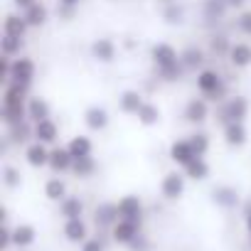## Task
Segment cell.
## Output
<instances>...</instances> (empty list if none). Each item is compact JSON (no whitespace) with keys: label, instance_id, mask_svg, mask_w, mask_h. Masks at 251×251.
<instances>
[{"label":"cell","instance_id":"6da1fadb","mask_svg":"<svg viewBox=\"0 0 251 251\" xmlns=\"http://www.w3.org/2000/svg\"><path fill=\"white\" fill-rule=\"evenodd\" d=\"M141 222H133V219H118L116 224H113V229H111V239L116 241V244H121V246H128L138 234H141Z\"/></svg>","mask_w":251,"mask_h":251},{"label":"cell","instance_id":"7a4b0ae2","mask_svg":"<svg viewBox=\"0 0 251 251\" xmlns=\"http://www.w3.org/2000/svg\"><path fill=\"white\" fill-rule=\"evenodd\" d=\"M197 89L204 99H222L224 96V84L217 76V72H212V69H207L197 76Z\"/></svg>","mask_w":251,"mask_h":251},{"label":"cell","instance_id":"3957f363","mask_svg":"<svg viewBox=\"0 0 251 251\" xmlns=\"http://www.w3.org/2000/svg\"><path fill=\"white\" fill-rule=\"evenodd\" d=\"M118 214H121V219H133V222L143 224V202H141V197H136V195L121 197L118 200Z\"/></svg>","mask_w":251,"mask_h":251},{"label":"cell","instance_id":"277c9868","mask_svg":"<svg viewBox=\"0 0 251 251\" xmlns=\"http://www.w3.org/2000/svg\"><path fill=\"white\" fill-rule=\"evenodd\" d=\"M62 231H64V239H67V241L79 244V246L89 239V224H86L81 217H79V219H64Z\"/></svg>","mask_w":251,"mask_h":251},{"label":"cell","instance_id":"5b68a950","mask_svg":"<svg viewBox=\"0 0 251 251\" xmlns=\"http://www.w3.org/2000/svg\"><path fill=\"white\" fill-rule=\"evenodd\" d=\"M121 219L118 214V202H103L96 207L94 212V222L101 226V229H113V224Z\"/></svg>","mask_w":251,"mask_h":251},{"label":"cell","instance_id":"8992f818","mask_svg":"<svg viewBox=\"0 0 251 251\" xmlns=\"http://www.w3.org/2000/svg\"><path fill=\"white\" fill-rule=\"evenodd\" d=\"M160 192H163L165 200H177V197H182V192H185V177H182L180 173L165 175L163 182H160Z\"/></svg>","mask_w":251,"mask_h":251},{"label":"cell","instance_id":"52a82bcc","mask_svg":"<svg viewBox=\"0 0 251 251\" xmlns=\"http://www.w3.org/2000/svg\"><path fill=\"white\" fill-rule=\"evenodd\" d=\"M170 158L180 165V168H185V165H190L195 158H200L197 153H195V148H192V143H190V138L187 141H177V143H173V148H170Z\"/></svg>","mask_w":251,"mask_h":251},{"label":"cell","instance_id":"ba28073f","mask_svg":"<svg viewBox=\"0 0 251 251\" xmlns=\"http://www.w3.org/2000/svg\"><path fill=\"white\" fill-rule=\"evenodd\" d=\"M35 239H37V231H35L32 224H18V226L13 229V246H15L18 251H25L27 246H32Z\"/></svg>","mask_w":251,"mask_h":251},{"label":"cell","instance_id":"9c48e42d","mask_svg":"<svg viewBox=\"0 0 251 251\" xmlns=\"http://www.w3.org/2000/svg\"><path fill=\"white\" fill-rule=\"evenodd\" d=\"M32 138H37V143L42 141V143H52L54 138H57V126H54V121L52 118H45V121H37V123H32Z\"/></svg>","mask_w":251,"mask_h":251},{"label":"cell","instance_id":"30bf717a","mask_svg":"<svg viewBox=\"0 0 251 251\" xmlns=\"http://www.w3.org/2000/svg\"><path fill=\"white\" fill-rule=\"evenodd\" d=\"M214 202H217V207H222V209H234L236 204H239V197H236V190L234 187H226V185H219L214 192Z\"/></svg>","mask_w":251,"mask_h":251},{"label":"cell","instance_id":"8fae6325","mask_svg":"<svg viewBox=\"0 0 251 251\" xmlns=\"http://www.w3.org/2000/svg\"><path fill=\"white\" fill-rule=\"evenodd\" d=\"M72 163H74V158H72V153L67 148L52 151V155H50V165H52L54 173H69L72 170Z\"/></svg>","mask_w":251,"mask_h":251},{"label":"cell","instance_id":"7c38bea8","mask_svg":"<svg viewBox=\"0 0 251 251\" xmlns=\"http://www.w3.org/2000/svg\"><path fill=\"white\" fill-rule=\"evenodd\" d=\"M59 214L64 219H79L84 214V202L79 197H64L59 202Z\"/></svg>","mask_w":251,"mask_h":251},{"label":"cell","instance_id":"4fadbf2b","mask_svg":"<svg viewBox=\"0 0 251 251\" xmlns=\"http://www.w3.org/2000/svg\"><path fill=\"white\" fill-rule=\"evenodd\" d=\"M224 136L231 146H244L246 143V128H244V121H231L224 123Z\"/></svg>","mask_w":251,"mask_h":251},{"label":"cell","instance_id":"5bb4252c","mask_svg":"<svg viewBox=\"0 0 251 251\" xmlns=\"http://www.w3.org/2000/svg\"><path fill=\"white\" fill-rule=\"evenodd\" d=\"M27 118H30L32 123L50 118V106L45 103V99H37V96H32V99L27 101Z\"/></svg>","mask_w":251,"mask_h":251},{"label":"cell","instance_id":"9a60e30c","mask_svg":"<svg viewBox=\"0 0 251 251\" xmlns=\"http://www.w3.org/2000/svg\"><path fill=\"white\" fill-rule=\"evenodd\" d=\"M50 151L45 148V146H40V143H32L27 151H25V158H27V163L30 165H35V168H42V165H47L50 163Z\"/></svg>","mask_w":251,"mask_h":251},{"label":"cell","instance_id":"2e32d148","mask_svg":"<svg viewBox=\"0 0 251 251\" xmlns=\"http://www.w3.org/2000/svg\"><path fill=\"white\" fill-rule=\"evenodd\" d=\"M84 118H86V126H89V128H94V131L103 128V126L108 123V113H106L103 108H99V106H91V108L84 113Z\"/></svg>","mask_w":251,"mask_h":251},{"label":"cell","instance_id":"e0dca14e","mask_svg":"<svg viewBox=\"0 0 251 251\" xmlns=\"http://www.w3.org/2000/svg\"><path fill=\"white\" fill-rule=\"evenodd\" d=\"M27 27H30V23L25 18L8 15V20H5V35H10V37H25Z\"/></svg>","mask_w":251,"mask_h":251},{"label":"cell","instance_id":"ac0fdd59","mask_svg":"<svg viewBox=\"0 0 251 251\" xmlns=\"http://www.w3.org/2000/svg\"><path fill=\"white\" fill-rule=\"evenodd\" d=\"M91 54H94L96 59H101V62H111L113 54H116V47H113L111 40H96V42L91 45Z\"/></svg>","mask_w":251,"mask_h":251},{"label":"cell","instance_id":"d6986e66","mask_svg":"<svg viewBox=\"0 0 251 251\" xmlns=\"http://www.w3.org/2000/svg\"><path fill=\"white\" fill-rule=\"evenodd\" d=\"M182 173H185L187 177H192V180H204V177L209 175V165H207L204 158H195L190 165L182 168Z\"/></svg>","mask_w":251,"mask_h":251},{"label":"cell","instance_id":"ffe728a7","mask_svg":"<svg viewBox=\"0 0 251 251\" xmlns=\"http://www.w3.org/2000/svg\"><path fill=\"white\" fill-rule=\"evenodd\" d=\"M143 103H146V101L141 99L138 91H123V94H121V108H123L126 113H138Z\"/></svg>","mask_w":251,"mask_h":251},{"label":"cell","instance_id":"44dd1931","mask_svg":"<svg viewBox=\"0 0 251 251\" xmlns=\"http://www.w3.org/2000/svg\"><path fill=\"white\" fill-rule=\"evenodd\" d=\"M67 151L72 153V158H86V155H91V141L86 136L72 138L69 146H67Z\"/></svg>","mask_w":251,"mask_h":251},{"label":"cell","instance_id":"7402d4cb","mask_svg":"<svg viewBox=\"0 0 251 251\" xmlns=\"http://www.w3.org/2000/svg\"><path fill=\"white\" fill-rule=\"evenodd\" d=\"M45 195H47L50 200H54V202H62V200L67 197V185H64L59 177H50V180L45 182Z\"/></svg>","mask_w":251,"mask_h":251},{"label":"cell","instance_id":"603a6c76","mask_svg":"<svg viewBox=\"0 0 251 251\" xmlns=\"http://www.w3.org/2000/svg\"><path fill=\"white\" fill-rule=\"evenodd\" d=\"M23 18L30 23V27H37V25H42V23L47 20V8L40 5V3H35V5H30V8L25 10Z\"/></svg>","mask_w":251,"mask_h":251},{"label":"cell","instance_id":"cb8c5ba5","mask_svg":"<svg viewBox=\"0 0 251 251\" xmlns=\"http://www.w3.org/2000/svg\"><path fill=\"white\" fill-rule=\"evenodd\" d=\"M185 118H190V121H204L207 118V103L202 99H192L187 103V108H185Z\"/></svg>","mask_w":251,"mask_h":251},{"label":"cell","instance_id":"d4e9b609","mask_svg":"<svg viewBox=\"0 0 251 251\" xmlns=\"http://www.w3.org/2000/svg\"><path fill=\"white\" fill-rule=\"evenodd\" d=\"M231 62L239 64V67L249 64V62H251V45H246V42L234 45V47H231Z\"/></svg>","mask_w":251,"mask_h":251},{"label":"cell","instance_id":"484cf974","mask_svg":"<svg viewBox=\"0 0 251 251\" xmlns=\"http://www.w3.org/2000/svg\"><path fill=\"white\" fill-rule=\"evenodd\" d=\"M94 160H91V155H86V158H74V163H72V173L74 175H79V177H86V175H91L94 173Z\"/></svg>","mask_w":251,"mask_h":251},{"label":"cell","instance_id":"4316f807","mask_svg":"<svg viewBox=\"0 0 251 251\" xmlns=\"http://www.w3.org/2000/svg\"><path fill=\"white\" fill-rule=\"evenodd\" d=\"M136 116L141 118V123L151 126V123H155V121H158V108H155L153 103H143V106H141V111H138Z\"/></svg>","mask_w":251,"mask_h":251},{"label":"cell","instance_id":"83f0119b","mask_svg":"<svg viewBox=\"0 0 251 251\" xmlns=\"http://www.w3.org/2000/svg\"><path fill=\"white\" fill-rule=\"evenodd\" d=\"M20 47H23V37H10V35H5V40H3V54L13 57L15 52H20Z\"/></svg>","mask_w":251,"mask_h":251},{"label":"cell","instance_id":"f1b7e54d","mask_svg":"<svg viewBox=\"0 0 251 251\" xmlns=\"http://www.w3.org/2000/svg\"><path fill=\"white\" fill-rule=\"evenodd\" d=\"M126 249H128V251H151L153 246H151V239L141 231V234H138V236L128 244V246H126Z\"/></svg>","mask_w":251,"mask_h":251},{"label":"cell","instance_id":"f546056e","mask_svg":"<svg viewBox=\"0 0 251 251\" xmlns=\"http://www.w3.org/2000/svg\"><path fill=\"white\" fill-rule=\"evenodd\" d=\"M190 143H192L195 153H197L200 158H204V153H207V148H209V141H207V136H192V138H190Z\"/></svg>","mask_w":251,"mask_h":251},{"label":"cell","instance_id":"4dcf8cb0","mask_svg":"<svg viewBox=\"0 0 251 251\" xmlns=\"http://www.w3.org/2000/svg\"><path fill=\"white\" fill-rule=\"evenodd\" d=\"M81 251H106V246H103V241H101L99 236H89V239L81 244Z\"/></svg>","mask_w":251,"mask_h":251},{"label":"cell","instance_id":"1f68e13d","mask_svg":"<svg viewBox=\"0 0 251 251\" xmlns=\"http://www.w3.org/2000/svg\"><path fill=\"white\" fill-rule=\"evenodd\" d=\"M5 185L8 187H15L18 185V173L13 168H5Z\"/></svg>","mask_w":251,"mask_h":251},{"label":"cell","instance_id":"d6a6232c","mask_svg":"<svg viewBox=\"0 0 251 251\" xmlns=\"http://www.w3.org/2000/svg\"><path fill=\"white\" fill-rule=\"evenodd\" d=\"M15 3H18L20 8H25V10H27L30 5H35V3H37V0H15Z\"/></svg>","mask_w":251,"mask_h":251},{"label":"cell","instance_id":"836d02e7","mask_svg":"<svg viewBox=\"0 0 251 251\" xmlns=\"http://www.w3.org/2000/svg\"><path fill=\"white\" fill-rule=\"evenodd\" d=\"M246 229H249V234H251V207L246 209Z\"/></svg>","mask_w":251,"mask_h":251},{"label":"cell","instance_id":"e575fe53","mask_svg":"<svg viewBox=\"0 0 251 251\" xmlns=\"http://www.w3.org/2000/svg\"><path fill=\"white\" fill-rule=\"evenodd\" d=\"M62 3H64V5H76L79 0H62Z\"/></svg>","mask_w":251,"mask_h":251},{"label":"cell","instance_id":"d590c367","mask_svg":"<svg viewBox=\"0 0 251 251\" xmlns=\"http://www.w3.org/2000/svg\"><path fill=\"white\" fill-rule=\"evenodd\" d=\"M165 3H175V0H165Z\"/></svg>","mask_w":251,"mask_h":251},{"label":"cell","instance_id":"8d00e7d4","mask_svg":"<svg viewBox=\"0 0 251 251\" xmlns=\"http://www.w3.org/2000/svg\"><path fill=\"white\" fill-rule=\"evenodd\" d=\"M249 207H251V204H249Z\"/></svg>","mask_w":251,"mask_h":251}]
</instances>
